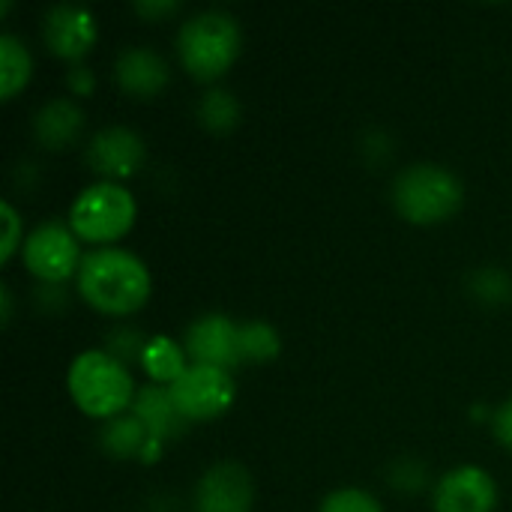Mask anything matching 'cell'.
Wrapping results in <instances>:
<instances>
[{"instance_id": "5b68a950", "label": "cell", "mask_w": 512, "mask_h": 512, "mask_svg": "<svg viewBox=\"0 0 512 512\" xmlns=\"http://www.w3.org/2000/svg\"><path fill=\"white\" fill-rule=\"evenodd\" d=\"M135 198L120 183H93L87 186L69 207V228L78 240L108 246L120 237H126L135 225Z\"/></svg>"}, {"instance_id": "6da1fadb", "label": "cell", "mask_w": 512, "mask_h": 512, "mask_svg": "<svg viewBox=\"0 0 512 512\" xmlns=\"http://www.w3.org/2000/svg\"><path fill=\"white\" fill-rule=\"evenodd\" d=\"M153 291V279L147 264L117 246L96 249L84 255L78 270V294L87 306H93L102 315L126 318L138 312Z\"/></svg>"}, {"instance_id": "9c48e42d", "label": "cell", "mask_w": 512, "mask_h": 512, "mask_svg": "<svg viewBox=\"0 0 512 512\" xmlns=\"http://www.w3.org/2000/svg\"><path fill=\"white\" fill-rule=\"evenodd\" d=\"M144 138L129 126H105L87 144V162L108 183L132 177L144 165Z\"/></svg>"}, {"instance_id": "ffe728a7", "label": "cell", "mask_w": 512, "mask_h": 512, "mask_svg": "<svg viewBox=\"0 0 512 512\" xmlns=\"http://www.w3.org/2000/svg\"><path fill=\"white\" fill-rule=\"evenodd\" d=\"M240 102L231 90L225 87H213L201 96L198 102V123L207 129V132H216V135H225L231 132L237 123H240Z\"/></svg>"}, {"instance_id": "277c9868", "label": "cell", "mask_w": 512, "mask_h": 512, "mask_svg": "<svg viewBox=\"0 0 512 512\" xmlns=\"http://www.w3.org/2000/svg\"><path fill=\"white\" fill-rule=\"evenodd\" d=\"M462 201V180L444 165L417 162L393 180V207L411 225H441L459 213Z\"/></svg>"}, {"instance_id": "603a6c76", "label": "cell", "mask_w": 512, "mask_h": 512, "mask_svg": "<svg viewBox=\"0 0 512 512\" xmlns=\"http://www.w3.org/2000/svg\"><path fill=\"white\" fill-rule=\"evenodd\" d=\"M318 512H384V507L363 489H336L321 501Z\"/></svg>"}, {"instance_id": "ac0fdd59", "label": "cell", "mask_w": 512, "mask_h": 512, "mask_svg": "<svg viewBox=\"0 0 512 512\" xmlns=\"http://www.w3.org/2000/svg\"><path fill=\"white\" fill-rule=\"evenodd\" d=\"M30 75H33V57L27 45L18 36L3 33L0 36V99L9 102L18 90H24Z\"/></svg>"}, {"instance_id": "7c38bea8", "label": "cell", "mask_w": 512, "mask_h": 512, "mask_svg": "<svg viewBox=\"0 0 512 512\" xmlns=\"http://www.w3.org/2000/svg\"><path fill=\"white\" fill-rule=\"evenodd\" d=\"M99 30H96V18L72 3H60L51 6L45 12V24H42V39L48 45V51L60 60L78 63L96 42Z\"/></svg>"}, {"instance_id": "7a4b0ae2", "label": "cell", "mask_w": 512, "mask_h": 512, "mask_svg": "<svg viewBox=\"0 0 512 512\" xmlns=\"http://www.w3.org/2000/svg\"><path fill=\"white\" fill-rule=\"evenodd\" d=\"M243 33L225 9H204L192 15L177 33V54L195 81H216L240 57Z\"/></svg>"}, {"instance_id": "83f0119b", "label": "cell", "mask_w": 512, "mask_h": 512, "mask_svg": "<svg viewBox=\"0 0 512 512\" xmlns=\"http://www.w3.org/2000/svg\"><path fill=\"white\" fill-rule=\"evenodd\" d=\"M180 9L177 0H144V3H135V12L147 21H162L168 15H174Z\"/></svg>"}, {"instance_id": "f1b7e54d", "label": "cell", "mask_w": 512, "mask_h": 512, "mask_svg": "<svg viewBox=\"0 0 512 512\" xmlns=\"http://www.w3.org/2000/svg\"><path fill=\"white\" fill-rule=\"evenodd\" d=\"M66 84H69V90H72L75 96H90V93H93V87H96L93 72H90V69H84V66H75V69L66 75Z\"/></svg>"}, {"instance_id": "9a60e30c", "label": "cell", "mask_w": 512, "mask_h": 512, "mask_svg": "<svg viewBox=\"0 0 512 512\" xmlns=\"http://www.w3.org/2000/svg\"><path fill=\"white\" fill-rule=\"evenodd\" d=\"M132 414L147 426V432L159 441H168V438H180L186 432V420L180 417L174 399H171V390L168 387H159V384H147L144 390L135 393V402H132Z\"/></svg>"}, {"instance_id": "4fadbf2b", "label": "cell", "mask_w": 512, "mask_h": 512, "mask_svg": "<svg viewBox=\"0 0 512 512\" xmlns=\"http://www.w3.org/2000/svg\"><path fill=\"white\" fill-rule=\"evenodd\" d=\"M168 78H171L168 63L153 48L132 45L126 51H120L114 60V81L138 99H150V96L162 93Z\"/></svg>"}, {"instance_id": "3957f363", "label": "cell", "mask_w": 512, "mask_h": 512, "mask_svg": "<svg viewBox=\"0 0 512 512\" xmlns=\"http://www.w3.org/2000/svg\"><path fill=\"white\" fill-rule=\"evenodd\" d=\"M66 387L75 408H81V414L93 420L123 417V411L135 402V384L129 369L96 348L72 360L66 372Z\"/></svg>"}, {"instance_id": "d6986e66", "label": "cell", "mask_w": 512, "mask_h": 512, "mask_svg": "<svg viewBox=\"0 0 512 512\" xmlns=\"http://www.w3.org/2000/svg\"><path fill=\"white\" fill-rule=\"evenodd\" d=\"M279 354H282V339L273 324H267V321L240 324V366L273 363Z\"/></svg>"}, {"instance_id": "e0dca14e", "label": "cell", "mask_w": 512, "mask_h": 512, "mask_svg": "<svg viewBox=\"0 0 512 512\" xmlns=\"http://www.w3.org/2000/svg\"><path fill=\"white\" fill-rule=\"evenodd\" d=\"M147 441H150V432H147V426L135 414H123V417L108 420V426L99 435V447L111 459H120V462L141 459V450H144Z\"/></svg>"}, {"instance_id": "7402d4cb", "label": "cell", "mask_w": 512, "mask_h": 512, "mask_svg": "<svg viewBox=\"0 0 512 512\" xmlns=\"http://www.w3.org/2000/svg\"><path fill=\"white\" fill-rule=\"evenodd\" d=\"M147 336L135 327H117L111 330L108 342H105V354H111L117 363L129 366V363H141L144 357V348H147Z\"/></svg>"}, {"instance_id": "ba28073f", "label": "cell", "mask_w": 512, "mask_h": 512, "mask_svg": "<svg viewBox=\"0 0 512 512\" xmlns=\"http://www.w3.org/2000/svg\"><path fill=\"white\" fill-rule=\"evenodd\" d=\"M183 348L192 363L231 372L240 366V324L216 312L201 315L186 327Z\"/></svg>"}, {"instance_id": "d4e9b609", "label": "cell", "mask_w": 512, "mask_h": 512, "mask_svg": "<svg viewBox=\"0 0 512 512\" xmlns=\"http://www.w3.org/2000/svg\"><path fill=\"white\" fill-rule=\"evenodd\" d=\"M0 213H3V225H6L3 243H0V261L6 264V261L15 255V249L24 246V237H21V216H18V210H15L9 201L0 204Z\"/></svg>"}, {"instance_id": "2e32d148", "label": "cell", "mask_w": 512, "mask_h": 512, "mask_svg": "<svg viewBox=\"0 0 512 512\" xmlns=\"http://www.w3.org/2000/svg\"><path fill=\"white\" fill-rule=\"evenodd\" d=\"M189 354L183 345H177L174 339L168 336H150L147 348H144V357H141V366L147 372V378L159 387H171L183 378V372L189 369Z\"/></svg>"}, {"instance_id": "cb8c5ba5", "label": "cell", "mask_w": 512, "mask_h": 512, "mask_svg": "<svg viewBox=\"0 0 512 512\" xmlns=\"http://www.w3.org/2000/svg\"><path fill=\"white\" fill-rule=\"evenodd\" d=\"M426 480H429L426 465L417 462V459H411V456H408V459H399V462L390 468V486H393L396 492L414 495V492L426 489Z\"/></svg>"}, {"instance_id": "484cf974", "label": "cell", "mask_w": 512, "mask_h": 512, "mask_svg": "<svg viewBox=\"0 0 512 512\" xmlns=\"http://www.w3.org/2000/svg\"><path fill=\"white\" fill-rule=\"evenodd\" d=\"M360 153H363L372 165H381V162L390 159L393 144H390V138H387L384 132H369V135L363 138V144H360Z\"/></svg>"}, {"instance_id": "f546056e", "label": "cell", "mask_w": 512, "mask_h": 512, "mask_svg": "<svg viewBox=\"0 0 512 512\" xmlns=\"http://www.w3.org/2000/svg\"><path fill=\"white\" fill-rule=\"evenodd\" d=\"M0 300H3V324H9V318H12V294H9V288H0Z\"/></svg>"}, {"instance_id": "5bb4252c", "label": "cell", "mask_w": 512, "mask_h": 512, "mask_svg": "<svg viewBox=\"0 0 512 512\" xmlns=\"http://www.w3.org/2000/svg\"><path fill=\"white\" fill-rule=\"evenodd\" d=\"M81 129H84V111L66 96L45 102L33 117V135L48 150H63L75 144Z\"/></svg>"}, {"instance_id": "44dd1931", "label": "cell", "mask_w": 512, "mask_h": 512, "mask_svg": "<svg viewBox=\"0 0 512 512\" xmlns=\"http://www.w3.org/2000/svg\"><path fill=\"white\" fill-rule=\"evenodd\" d=\"M468 291L483 306H507L512 300V276L501 267H480L471 273Z\"/></svg>"}, {"instance_id": "52a82bcc", "label": "cell", "mask_w": 512, "mask_h": 512, "mask_svg": "<svg viewBox=\"0 0 512 512\" xmlns=\"http://www.w3.org/2000/svg\"><path fill=\"white\" fill-rule=\"evenodd\" d=\"M24 267L42 282V285H60L72 273L81 270V255H78V237L69 225L63 222H42L33 228L21 246Z\"/></svg>"}, {"instance_id": "8992f818", "label": "cell", "mask_w": 512, "mask_h": 512, "mask_svg": "<svg viewBox=\"0 0 512 512\" xmlns=\"http://www.w3.org/2000/svg\"><path fill=\"white\" fill-rule=\"evenodd\" d=\"M171 399L186 423H207L222 417L237 396L234 378L225 369L216 366H198L192 363L177 384L168 387Z\"/></svg>"}, {"instance_id": "4316f807", "label": "cell", "mask_w": 512, "mask_h": 512, "mask_svg": "<svg viewBox=\"0 0 512 512\" xmlns=\"http://www.w3.org/2000/svg\"><path fill=\"white\" fill-rule=\"evenodd\" d=\"M492 432H495V441L501 447L512 450V399H507L501 408H495V414H492Z\"/></svg>"}, {"instance_id": "8fae6325", "label": "cell", "mask_w": 512, "mask_h": 512, "mask_svg": "<svg viewBox=\"0 0 512 512\" xmlns=\"http://www.w3.org/2000/svg\"><path fill=\"white\" fill-rule=\"evenodd\" d=\"M252 477L237 462L207 468L195 489V512H252Z\"/></svg>"}, {"instance_id": "30bf717a", "label": "cell", "mask_w": 512, "mask_h": 512, "mask_svg": "<svg viewBox=\"0 0 512 512\" xmlns=\"http://www.w3.org/2000/svg\"><path fill=\"white\" fill-rule=\"evenodd\" d=\"M435 512H495L498 486L489 471L462 465L447 471L435 486Z\"/></svg>"}]
</instances>
